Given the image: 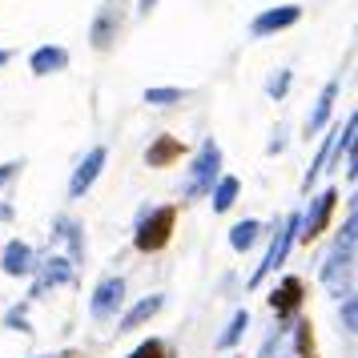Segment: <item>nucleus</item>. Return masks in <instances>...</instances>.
Returning <instances> with one entry per match:
<instances>
[{"instance_id":"obj_1","label":"nucleus","mask_w":358,"mask_h":358,"mask_svg":"<svg viewBox=\"0 0 358 358\" xmlns=\"http://www.w3.org/2000/svg\"><path fill=\"white\" fill-rule=\"evenodd\" d=\"M355 238H358V217L350 210L346 213V226H342V234L334 238V245H330V254L322 262V282L338 298L350 294V278H355Z\"/></svg>"},{"instance_id":"obj_2","label":"nucleus","mask_w":358,"mask_h":358,"mask_svg":"<svg viewBox=\"0 0 358 358\" xmlns=\"http://www.w3.org/2000/svg\"><path fill=\"white\" fill-rule=\"evenodd\" d=\"M222 173V145L217 141H201V149L194 153V162H189V173H185V185H181V194L185 201H197V197H206L213 189V181Z\"/></svg>"},{"instance_id":"obj_3","label":"nucleus","mask_w":358,"mask_h":358,"mask_svg":"<svg viewBox=\"0 0 358 358\" xmlns=\"http://www.w3.org/2000/svg\"><path fill=\"white\" fill-rule=\"evenodd\" d=\"M173 222H178V210L173 206H157V210H149L141 222H137V234H133V245L141 250V254H157L169 245L173 238Z\"/></svg>"},{"instance_id":"obj_4","label":"nucleus","mask_w":358,"mask_h":358,"mask_svg":"<svg viewBox=\"0 0 358 358\" xmlns=\"http://www.w3.org/2000/svg\"><path fill=\"white\" fill-rule=\"evenodd\" d=\"M125 17H129L125 0H105V4L97 8V17H93V29H89L93 49H97V52L113 49V41L121 36V29H125Z\"/></svg>"},{"instance_id":"obj_5","label":"nucleus","mask_w":358,"mask_h":358,"mask_svg":"<svg viewBox=\"0 0 358 358\" xmlns=\"http://www.w3.org/2000/svg\"><path fill=\"white\" fill-rule=\"evenodd\" d=\"M298 222H302V213H286V217H282V226H278L274 242H270V254H266V262H262L258 270H254L250 286H262V278L270 274V270H278V266L286 262V254H290L294 238H298Z\"/></svg>"},{"instance_id":"obj_6","label":"nucleus","mask_w":358,"mask_h":358,"mask_svg":"<svg viewBox=\"0 0 358 358\" xmlns=\"http://www.w3.org/2000/svg\"><path fill=\"white\" fill-rule=\"evenodd\" d=\"M334 201H338V189H322V194L310 197V210L306 217L298 222V238L302 242H314L326 226H330V213H334Z\"/></svg>"},{"instance_id":"obj_7","label":"nucleus","mask_w":358,"mask_h":358,"mask_svg":"<svg viewBox=\"0 0 358 358\" xmlns=\"http://www.w3.org/2000/svg\"><path fill=\"white\" fill-rule=\"evenodd\" d=\"M105 162H109V149H105V145H93V149H89V153L81 157V162H77L73 178H69V197H73V201H77V197H85L89 189H93V181L101 178Z\"/></svg>"},{"instance_id":"obj_8","label":"nucleus","mask_w":358,"mask_h":358,"mask_svg":"<svg viewBox=\"0 0 358 358\" xmlns=\"http://www.w3.org/2000/svg\"><path fill=\"white\" fill-rule=\"evenodd\" d=\"M298 20H302V8H298V4H274V8H266V13L254 17L250 33L254 36H274V33H282V29L298 24Z\"/></svg>"},{"instance_id":"obj_9","label":"nucleus","mask_w":358,"mask_h":358,"mask_svg":"<svg viewBox=\"0 0 358 358\" xmlns=\"http://www.w3.org/2000/svg\"><path fill=\"white\" fill-rule=\"evenodd\" d=\"M338 89H342V77H330V81L322 85V93H318V101H314V109H310V117H306V137H318V133L330 125V113H334Z\"/></svg>"},{"instance_id":"obj_10","label":"nucleus","mask_w":358,"mask_h":358,"mask_svg":"<svg viewBox=\"0 0 358 358\" xmlns=\"http://www.w3.org/2000/svg\"><path fill=\"white\" fill-rule=\"evenodd\" d=\"M121 302H125V282L121 278H101L89 306H93V318H113Z\"/></svg>"},{"instance_id":"obj_11","label":"nucleus","mask_w":358,"mask_h":358,"mask_svg":"<svg viewBox=\"0 0 358 358\" xmlns=\"http://www.w3.org/2000/svg\"><path fill=\"white\" fill-rule=\"evenodd\" d=\"M302 298H306L302 278H282V282H278V290L270 294V310H274L278 318H290L294 310L302 306Z\"/></svg>"},{"instance_id":"obj_12","label":"nucleus","mask_w":358,"mask_h":358,"mask_svg":"<svg viewBox=\"0 0 358 358\" xmlns=\"http://www.w3.org/2000/svg\"><path fill=\"white\" fill-rule=\"evenodd\" d=\"M0 270L13 278H24L36 270V258H33V245L29 242H8L4 245V258H0Z\"/></svg>"},{"instance_id":"obj_13","label":"nucleus","mask_w":358,"mask_h":358,"mask_svg":"<svg viewBox=\"0 0 358 358\" xmlns=\"http://www.w3.org/2000/svg\"><path fill=\"white\" fill-rule=\"evenodd\" d=\"M69 278H73V262L69 258H45L41 262V278H36V286H33V294L41 298V294H49V286H65Z\"/></svg>"},{"instance_id":"obj_14","label":"nucleus","mask_w":358,"mask_h":358,"mask_svg":"<svg viewBox=\"0 0 358 358\" xmlns=\"http://www.w3.org/2000/svg\"><path fill=\"white\" fill-rule=\"evenodd\" d=\"M29 69H33L36 77L61 73V69H69V49H61V45H41V49L29 57Z\"/></svg>"},{"instance_id":"obj_15","label":"nucleus","mask_w":358,"mask_h":358,"mask_svg":"<svg viewBox=\"0 0 358 358\" xmlns=\"http://www.w3.org/2000/svg\"><path fill=\"white\" fill-rule=\"evenodd\" d=\"M52 238L69 245V254H73L69 262H81V258H85V238H81V226H77V222H73L69 213H61V217L52 222Z\"/></svg>"},{"instance_id":"obj_16","label":"nucleus","mask_w":358,"mask_h":358,"mask_svg":"<svg viewBox=\"0 0 358 358\" xmlns=\"http://www.w3.org/2000/svg\"><path fill=\"white\" fill-rule=\"evenodd\" d=\"M178 157H181V141L173 133H162V137L145 149V165H153V169H165V165H173Z\"/></svg>"},{"instance_id":"obj_17","label":"nucleus","mask_w":358,"mask_h":358,"mask_svg":"<svg viewBox=\"0 0 358 358\" xmlns=\"http://www.w3.org/2000/svg\"><path fill=\"white\" fill-rule=\"evenodd\" d=\"M162 306H165V298H162V294H149V298H141V302H137L133 310H125V314H121L117 330H137V326H145V322H149V318H153V314H157Z\"/></svg>"},{"instance_id":"obj_18","label":"nucleus","mask_w":358,"mask_h":358,"mask_svg":"<svg viewBox=\"0 0 358 358\" xmlns=\"http://www.w3.org/2000/svg\"><path fill=\"white\" fill-rule=\"evenodd\" d=\"M210 194H213V213H226V210H234V201H238V194H242V181L238 178H217Z\"/></svg>"},{"instance_id":"obj_19","label":"nucleus","mask_w":358,"mask_h":358,"mask_svg":"<svg viewBox=\"0 0 358 358\" xmlns=\"http://www.w3.org/2000/svg\"><path fill=\"white\" fill-rule=\"evenodd\" d=\"M258 238H262V222H254V217H245V222H238V226L229 229V245H234L238 254H245Z\"/></svg>"},{"instance_id":"obj_20","label":"nucleus","mask_w":358,"mask_h":358,"mask_svg":"<svg viewBox=\"0 0 358 358\" xmlns=\"http://www.w3.org/2000/svg\"><path fill=\"white\" fill-rule=\"evenodd\" d=\"M245 326H250V310H238V314L229 318V326L217 334V346H222V350H234V346H238V338L245 334Z\"/></svg>"},{"instance_id":"obj_21","label":"nucleus","mask_w":358,"mask_h":358,"mask_svg":"<svg viewBox=\"0 0 358 358\" xmlns=\"http://www.w3.org/2000/svg\"><path fill=\"white\" fill-rule=\"evenodd\" d=\"M145 101L149 105H157V109H165V105L185 101V89H145Z\"/></svg>"},{"instance_id":"obj_22","label":"nucleus","mask_w":358,"mask_h":358,"mask_svg":"<svg viewBox=\"0 0 358 358\" xmlns=\"http://www.w3.org/2000/svg\"><path fill=\"white\" fill-rule=\"evenodd\" d=\"M294 350H298V358H314V338H310V322H294Z\"/></svg>"},{"instance_id":"obj_23","label":"nucleus","mask_w":358,"mask_h":358,"mask_svg":"<svg viewBox=\"0 0 358 358\" xmlns=\"http://www.w3.org/2000/svg\"><path fill=\"white\" fill-rule=\"evenodd\" d=\"M286 89H290V69H278L274 77L266 81V97H270V101H282V97H286Z\"/></svg>"},{"instance_id":"obj_24","label":"nucleus","mask_w":358,"mask_h":358,"mask_svg":"<svg viewBox=\"0 0 358 358\" xmlns=\"http://www.w3.org/2000/svg\"><path fill=\"white\" fill-rule=\"evenodd\" d=\"M129 358H165V342L162 338H149V342H141Z\"/></svg>"},{"instance_id":"obj_25","label":"nucleus","mask_w":358,"mask_h":358,"mask_svg":"<svg viewBox=\"0 0 358 358\" xmlns=\"http://www.w3.org/2000/svg\"><path fill=\"white\" fill-rule=\"evenodd\" d=\"M355 318H358V302L355 294H346V302H342V330L346 334H355Z\"/></svg>"},{"instance_id":"obj_26","label":"nucleus","mask_w":358,"mask_h":358,"mask_svg":"<svg viewBox=\"0 0 358 358\" xmlns=\"http://www.w3.org/2000/svg\"><path fill=\"white\" fill-rule=\"evenodd\" d=\"M282 334H286V326H278L274 334L266 338V346H262V358H274V350H278V346H282Z\"/></svg>"},{"instance_id":"obj_27","label":"nucleus","mask_w":358,"mask_h":358,"mask_svg":"<svg viewBox=\"0 0 358 358\" xmlns=\"http://www.w3.org/2000/svg\"><path fill=\"white\" fill-rule=\"evenodd\" d=\"M20 165H24V162H8V165H0V185L17 178V173H20Z\"/></svg>"},{"instance_id":"obj_28","label":"nucleus","mask_w":358,"mask_h":358,"mask_svg":"<svg viewBox=\"0 0 358 358\" xmlns=\"http://www.w3.org/2000/svg\"><path fill=\"white\" fill-rule=\"evenodd\" d=\"M153 4H157V0H137V8H141V17H149V13H153Z\"/></svg>"},{"instance_id":"obj_29","label":"nucleus","mask_w":358,"mask_h":358,"mask_svg":"<svg viewBox=\"0 0 358 358\" xmlns=\"http://www.w3.org/2000/svg\"><path fill=\"white\" fill-rule=\"evenodd\" d=\"M8 217H13V206H4V201H0V222H8Z\"/></svg>"},{"instance_id":"obj_30","label":"nucleus","mask_w":358,"mask_h":358,"mask_svg":"<svg viewBox=\"0 0 358 358\" xmlns=\"http://www.w3.org/2000/svg\"><path fill=\"white\" fill-rule=\"evenodd\" d=\"M8 65V49H0V69Z\"/></svg>"}]
</instances>
